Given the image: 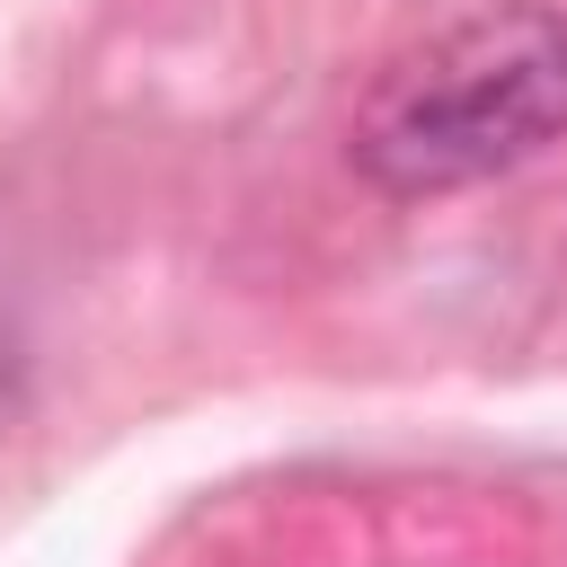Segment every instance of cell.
Wrapping results in <instances>:
<instances>
[{
    "label": "cell",
    "mask_w": 567,
    "mask_h": 567,
    "mask_svg": "<svg viewBox=\"0 0 567 567\" xmlns=\"http://www.w3.org/2000/svg\"><path fill=\"white\" fill-rule=\"evenodd\" d=\"M549 142H567V18L540 0H487L390 53L346 124V159L399 204L487 186Z\"/></svg>",
    "instance_id": "cell-1"
}]
</instances>
